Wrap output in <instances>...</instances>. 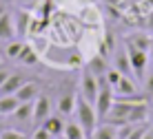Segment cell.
I'll return each instance as SVG.
<instances>
[{
    "instance_id": "6da1fadb",
    "label": "cell",
    "mask_w": 153,
    "mask_h": 139,
    "mask_svg": "<svg viewBox=\"0 0 153 139\" xmlns=\"http://www.w3.org/2000/svg\"><path fill=\"white\" fill-rule=\"evenodd\" d=\"M76 121L82 126V130L87 132V139L91 137V132L96 130L98 126V113H96V106L91 104L89 99H84L80 93H78V99H76Z\"/></svg>"
},
{
    "instance_id": "7a4b0ae2",
    "label": "cell",
    "mask_w": 153,
    "mask_h": 139,
    "mask_svg": "<svg viewBox=\"0 0 153 139\" xmlns=\"http://www.w3.org/2000/svg\"><path fill=\"white\" fill-rule=\"evenodd\" d=\"M126 46V44H124ZM126 53H129V60H131V68H133V75L135 77H144V71L149 66V51H140V49H133V46H126Z\"/></svg>"
},
{
    "instance_id": "3957f363",
    "label": "cell",
    "mask_w": 153,
    "mask_h": 139,
    "mask_svg": "<svg viewBox=\"0 0 153 139\" xmlns=\"http://www.w3.org/2000/svg\"><path fill=\"white\" fill-rule=\"evenodd\" d=\"M98 90H100L98 77L93 75L91 71H87V68H84V73L80 75V95L93 104V101H96V97H98Z\"/></svg>"
},
{
    "instance_id": "277c9868",
    "label": "cell",
    "mask_w": 153,
    "mask_h": 139,
    "mask_svg": "<svg viewBox=\"0 0 153 139\" xmlns=\"http://www.w3.org/2000/svg\"><path fill=\"white\" fill-rule=\"evenodd\" d=\"M113 90H115V95H118L120 99H146V97H142V95H138V86H135V82H133L131 75H122L120 82H118V86Z\"/></svg>"
},
{
    "instance_id": "5b68a950",
    "label": "cell",
    "mask_w": 153,
    "mask_h": 139,
    "mask_svg": "<svg viewBox=\"0 0 153 139\" xmlns=\"http://www.w3.org/2000/svg\"><path fill=\"white\" fill-rule=\"evenodd\" d=\"M51 115V101L47 95H38V99L33 101V124L36 126H42V121Z\"/></svg>"
},
{
    "instance_id": "8992f818",
    "label": "cell",
    "mask_w": 153,
    "mask_h": 139,
    "mask_svg": "<svg viewBox=\"0 0 153 139\" xmlns=\"http://www.w3.org/2000/svg\"><path fill=\"white\" fill-rule=\"evenodd\" d=\"M16 38H25L29 35V26H31V20H33V11H27V9H18L16 11Z\"/></svg>"
},
{
    "instance_id": "52a82bcc",
    "label": "cell",
    "mask_w": 153,
    "mask_h": 139,
    "mask_svg": "<svg viewBox=\"0 0 153 139\" xmlns=\"http://www.w3.org/2000/svg\"><path fill=\"white\" fill-rule=\"evenodd\" d=\"M102 20V13L93 2H82L80 7V22L82 24H100Z\"/></svg>"
},
{
    "instance_id": "ba28073f",
    "label": "cell",
    "mask_w": 153,
    "mask_h": 139,
    "mask_svg": "<svg viewBox=\"0 0 153 139\" xmlns=\"http://www.w3.org/2000/svg\"><path fill=\"white\" fill-rule=\"evenodd\" d=\"M113 68H118L122 75H133V68H131V60H129V53H126V46H122V49H115Z\"/></svg>"
},
{
    "instance_id": "9c48e42d",
    "label": "cell",
    "mask_w": 153,
    "mask_h": 139,
    "mask_svg": "<svg viewBox=\"0 0 153 139\" xmlns=\"http://www.w3.org/2000/svg\"><path fill=\"white\" fill-rule=\"evenodd\" d=\"M65 126H67V121H65V117H62L60 113H58V115H49L45 121H42V128H45V130H49L53 137H62Z\"/></svg>"
},
{
    "instance_id": "30bf717a",
    "label": "cell",
    "mask_w": 153,
    "mask_h": 139,
    "mask_svg": "<svg viewBox=\"0 0 153 139\" xmlns=\"http://www.w3.org/2000/svg\"><path fill=\"white\" fill-rule=\"evenodd\" d=\"M38 95H40V86L36 82H25L22 86L16 90V97H18L20 104H22V101H36Z\"/></svg>"
},
{
    "instance_id": "8fae6325",
    "label": "cell",
    "mask_w": 153,
    "mask_h": 139,
    "mask_svg": "<svg viewBox=\"0 0 153 139\" xmlns=\"http://www.w3.org/2000/svg\"><path fill=\"white\" fill-rule=\"evenodd\" d=\"M16 38V24H13V18L11 13H2L0 15V40L2 42H11Z\"/></svg>"
},
{
    "instance_id": "7c38bea8",
    "label": "cell",
    "mask_w": 153,
    "mask_h": 139,
    "mask_svg": "<svg viewBox=\"0 0 153 139\" xmlns=\"http://www.w3.org/2000/svg\"><path fill=\"white\" fill-rule=\"evenodd\" d=\"M11 117L18 124H31V121H33V101H22V104L13 110Z\"/></svg>"
},
{
    "instance_id": "4fadbf2b",
    "label": "cell",
    "mask_w": 153,
    "mask_h": 139,
    "mask_svg": "<svg viewBox=\"0 0 153 139\" xmlns=\"http://www.w3.org/2000/svg\"><path fill=\"white\" fill-rule=\"evenodd\" d=\"M87 71H91L96 77H102L104 73L109 71V66H107V57H104V55H100V53L91 55V57L87 60Z\"/></svg>"
},
{
    "instance_id": "5bb4252c",
    "label": "cell",
    "mask_w": 153,
    "mask_h": 139,
    "mask_svg": "<svg viewBox=\"0 0 153 139\" xmlns=\"http://www.w3.org/2000/svg\"><path fill=\"white\" fill-rule=\"evenodd\" d=\"M76 99H78V95L76 93H62L60 95V99H58V113H60L62 117H67V115H71L73 110H76Z\"/></svg>"
},
{
    "instance_id": "9a60e30c",
    "label": "cell",
    "mask_w": 153,
    "mask_h": 139,
    "mask_svg": "<svg viewBox=\"0 0 153 139\" xmlns=\"http://www.w3.org/2000/svg\"><path fill=\"white\" fill-rule=\"evenodd\" d=\"M25 82H27V79L20 75V73H11V75L7 77V82L0 86V97H2V95H16V90L22 86Z\"/></svg>"
},
{
    "instance_id": "2e32d148",
    "label": "cell",
    "mask_w": 153,
    "mask_h": 139,
    "mask_svg": "<svg viewBox=\"0 0 153 139\" xmlns=\"http://www.w3.org/2000/svg\"><path fill=\"white\" fill-rule=\"evenodd\" d=\"M89 139H118V126L102 121V126H96V130L91 132Z\"/></svg>"
},
{
    "instance_id": "e0dca14e",
    "label": "cell",
    "mask_w": 153,
    "mask_h": 139,
    "mask_svg": "<svg viewBox=\"0 0 153 139\" xmlns=\"http://www.w3.org/2000/svg\"><path fill=\"white\" fill-rule=\"evenodd\" d=\"M151 35L146 33H133L129 35V40H126V46H133V49H140V51H149L151 49Z\"/></svg>"
},
{
    "instance_id": "ac0fdd59",
    "label": "cell",
    "mask_w": 153,
    "mask_h": 139,
    "mask_svg": "<svg viewBox=\"0 0 153 139\" xmlns=\"http://www.w3.org/2000/svg\"><path fill=\"white\" fill-rule=\"evenodd\" d=\"M18 106H20V101H18L16 95H2V97H0V115L2 117H11Z\"/></svg>"
},
{
    "instance_id": "d6986e66",
    "label": "cell",
    "mask_w": 153,
    "mask_h": 139,
    "mask_svg": "<svg viewBox=\"0 0 153 139\" xmlns=\"http://www.w3.org/2000/svg\"><path fill=\"white\" fill-rule=\"evenodd\" d=\"M62 137L65 139H87V132L82 130V126L78 124V121H67Z\"/></svg>"
},
{
    "instance_id": "ffe728a7",
    "label": "cell",
    "mask_w": 153,
    "mask_h": 139,
    "mask_svg": "<svg viewBox=\"0 0 153 139\" xmlns=\"http://www.w3.org/2000/svg\"><path fill=\"white\" fill-rule=\"evenodd\" d=\"M16 62L25 64V66H31V64L38 62V51H36L31 44H27V42H25V49H22V53L18 55V60H16Z\"/></svg>"
},
{
    "instance_id": "44dd1931",
    "label": "cell",
    "mask_w": 153,
    "mask_h": 139,
    "mask_svg": "<svg viewBox=\"0 0 153 139\" xmlns=\"http://www.w3.org/2000/svg\"><path fill=\"white\" fill-rule=\"evenodd\" d=\"M22 49H25V42H7V49H4V51H7V57H9V60H18V55H20V53H22Z\"/></svg>"
},
{
    "instance_id": "7402d4cb",
    "label": "cell",
    "mask_w": 153,
    "mask_h": 139,
    "mask_svg": "<svg viewBox=\"0 0 153 139\" xmlns=\"http://www.w3.org/2000/svg\"><path fill=\"white\" fill-rule=\"evenodd\" d=\"M0 139H29L25 132L20 130H13V128H4L2 132H0Z\"/></svg>"
},
{
    "instance_id": "603a6c76",
    "label": "cell",
    "mask_w": 153,
    "mask_h": 139,
    "mask_svg": "<svg viewBox=\"0 0 153 139\" xmlns=\"http://www.w3.org/2000/svg\"><path fill=\"white\" fill-rule=\"evenodd\" d=\"M104 77H107V82L115 88V86H118V82H120V77H122V73H120L118 68H113V66H111L107 73H104Z\"/></svg>"
},
{
    "instance_id": "cb8c5ba5",
    "label": "cell",
    "mask_w": 153,
    "mask_h": 139,
    "mask_svg": "<svg viewBox=\"0 0 153 139\" xmlns=\"http://www.w3.org/2000/svg\"><path fill=\"white\" fill-rule=\"evenodd\" d=\"M42 2V0H16V4H18V9H27V11H33L36 7Z\"/></svg>"
},
{
    "instance_id": "d4e9b609",
    "label": "cell",
    "mask_w": 153,
    "mask_h": 139,
    "mask_svg": "<svg viewBox=\"0 0 153 139\" xmlns=\"http://www.w3.org/2000/svg\"><path fill=\"white\" fill-rule=\"evenodd\" d=\"M31 139H56V137L51 135L49 130H45L42 126H38V128L33 130V135H31Z\"/></svg>"
},
{
    "instance_id": "484cf974",
    "label": "cell",
    "mask_w": 153,
    "mask_h": 139,
    "mask_svg": "<svg viewBox=\"0 0 153 139\" xmlns=\"http://www.w3.org/2000/svg\"><path fill=\"white\" fill-rule=\"evenodd\" d=\"M144 97L146 99L153 97V73H149V77L144 79Z\"/></svg>"
},
{
    "instance_id": "4316f807",
    "label": "cell",
    "mask_w": 153,
    "mask_h": 139,
    "mask_svg": "<svg viewBox=\"0 0 153 139\" xmlns=\"http://www.w3.org/2000/svg\"><path fill=\"white\" fill-rule=\"evenodd\" d=\"M9 75H11V71H7V68H0V86L7 82V77H9Z\"/></svg>"
},
{
    "instance_id": "83f0119b",
    "label": "cell",
    "mask_w": 153,
    "mask_h": 139,
    "mask_svg": "<svg viewBox=\"0 0 153 139\" xmlns=\"http://www.w3.org/2000/svg\"><path fill=\"white\" fill-rule=\"evenodd\" d=\"M142 139H153V128H149V130L144 132V137H142Z\"/></svg>"
},
{
    "instance_id": "f1b7e54d",
    "label": "cell",
    "mask_w": 153,
    "mask_h": 139,
    "mask_svg": "<svg viewBox=\"0 0 153 139\" xmlns=\"http://www.w3.org/2000/svg\"><path fill=\"white\" fill-rule=\"evenodd\" d=\"M4 126H7V124H4V117H2V115H0V132H2V130H4Z\"/></svg>"
},
{
    "instance_id": "f546056e",
    "label": "cell",
    "mask_w": 153,
    "mask_h": 139,
    "mask_svg": "<svg viewBox=\"0 0 153 139\" xmlns=\"http://www.w3.org/2000/svg\"><path fill=\"white\" fill-rule=\"evenodd\" d=\"M149 60L153 62V40H151V49H149Z\"/></svg>"
},
{
    "instance_id": "4dcf8cb0",
    "label": "cell",
    "mask_w": 153,
    "mask_h": 139,
    "mask_svg": "<svg viewBox=\"0 0 153 139\" xmlns=\"http://www.w3.org/2000/svg\"><path fill=\"white\" fill-rule=\"evenodd\" d=\"M80 2H96V0H80Z\"/></svg>"
},
{
    "instance_id": "1f68e13d",
    "label": "cell",
    "mask_w": 153,
    "mask_h": 139,
    "mask_svg": "<svg viewBox=\"0 0 153 139\" xmlns=\"http://www.w3.org/2000/svg\"><path fill=\"white\" fill-rule=\"evenodd\" d=\"M149 101H151V108H153V97H151V99H149Z\"/></svg>"
},
{
    "instance_id": "d6a6232c",
    "label": "cell",
    "mask_w": 153,
    "mask_h": 139,
    "mask_svg": "<svg viewBox=\"0 0 153 139\" xmlns=\"http://www.w3.org/2000/svg\"><path fill=\"white\" fill-rule=\"evenodd\" d=\"M0 2H9V0H0Z\"/></svg>"
},
{
    "instance_id": "836d02e7",
    "label": "cell",
    "mask_w": 153,
    "mask_h": 139,
    "mask_svg": "<svg viewBox=\"0 0 153 139\" xmlns=\"http://www.w3.org/2000/svg\"><path fill=\"white\" fill-rule=\"evenodd\" d=\"M60 139H65V137H60Z\"/></svg>"
}]
</instances>
